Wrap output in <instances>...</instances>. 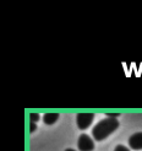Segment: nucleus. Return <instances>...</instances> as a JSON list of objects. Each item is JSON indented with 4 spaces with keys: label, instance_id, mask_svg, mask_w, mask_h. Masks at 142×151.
Instances as JSON below:
<instances>
[{
    "label": "nucleus",
    "instance_id": "nucleus-1",
    "mask_svg": "<svg viewBox=\"0 0 142 151\" xmlns=\"http://www.w3.org/2000/svg\"><path fill=\"white\" fill-rule=\"evenodd\" d=\"M119 128V120L116 118H107L101 120L99 123H97L94 128L92 129V137L97 141H102L111 133H114Z\"/></svg>",
    "mask_w": 142,
    "mask_h": 151
},
{
    "label": "nucleus",
    "instance_id": "nucleus-2",
    "mask_svg": "<svg viewBox=\"0 0 142 151\" xmlns=\"http://www.w3.org/2000/svg\"><path fill=\"white\" fill-rule=\"evenodd\" d=\"M94 119V114L93 113H78L76 116V122H77V127L81 130H85L92 124Z\"/></svg>",
    "mask_w": 142,
    "mask_h": 151
},
{
    "label": "nucleus",
    "instance_id": "nucleus-3",
    "mask_svg": "<svg viewBox=\"0 0 142 151\" xmlns=\"http://www.w3.org/2000/svg\"><path fill=\"white\" fill-rule=\"evenodd\" d=\"M77 147L80 151H93L94 142L87 134H81L77 140Z\"/></svg>",
    "mask_w": 142,
    "mask_h": 151
},
{
    "label": "nucleus",
    "instance_id": "nucleus-4",
    "mask_svg": "<svg viewBox=\"0 0 142 151\" xmlns=\"http://www.w3.org/2000/svg\"><path fill=\"white\" fill-rule=\"evenodd\" d=\"M129 145L133 150H142V132L131 135L129 139Z\"/></svg>",
    "mask_w": 142,
    "mask_h": 151
},
{
    "label": "nucleus",
    "instance_id": "nucleus-5",
    "mask_svg": "<svg viewBox=\"0 0 142 151\" xmlns=\"http://www.w3.org/2000/svg\"><path fill=\"white\" fill-rule=\"evenodd\" d=\"M58 119H59V113H46L43 116V122L47 125L54 124Z\"/></svg>",
    "mask_w": 142,
    "mask_h": 151
},
{
    "label": "nucleus",
    "instance_id": "nucleus-6",
    "mask_svg": "<svg viewBox=\"0 0 142 151\" xmlns=\"http://www.w3.org/2000/svg\"><path fill=\"white\" fill-rule=\"evenodd\" d=\"M39 114L38 113H31V114H29V122H33V123H37L39 120Z\"/></svg>",
    "mask_w": 142,
    "mask_h": 151
},
{
    "label": "nucleus",
    "instance_id": "nucleus-7",
    "mask_svg": "<svg viewBox=\"0 0 142 151\" xmlns=\"http://www.w3.org/2000/svg\"><path fill=\"white\" fill-rule=\"evenodd\" d=\"M114 151H130L126 146H124V145H118L115 149H114Z\"/></svg>",
    "mask_w": 142,
    "mask_h": 151
},
{
    "label": "nucleus",
    "instance_id": "nucleus-8",
    "mask_svg": "<svg viewBox=\"0 0 142 151\" xmlns=\"http://www.w3.org/2000/svg\"><path fill=\"white\" fill-rule=\"evenodd\" d=\"M36 129H37V124H36V123H33V122H29V132L33 133Z\"/></svg>",
    "mask_w": 142,
    "mask_h": 151
},
{
    "label": "nucleus",
    "instance_id": "nucleus-9",
    "mask_svg": "<svg viewBox=\"0 0 142 151\" xmlns=\"http://www.w3.org/2000/svg\"><path fill=\"white\" fill-rule=\"evenodd\" d=\"M119 116H120L119 113H107V117L108 118H118Z\"/></svg>",
    "mask_w": 142,
    "mask_h": 151
},
{
    "label": "nucleus",
    "instance_id": "nucleus-10",
    "mask_svg": "<svg viewBox=\"0 0 142 151\" xmlns=\"http://www.w3.org/2000/svg\"><path fill=\"white\" fill-rule=\"evenodd\" d=\"M65 151H76V150H73V149H66Z\"/></svg>",
    "mask_w": 142,
    "mask_h": 151
}]
</instances>
